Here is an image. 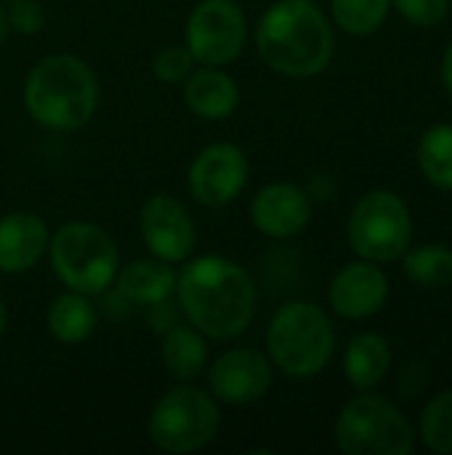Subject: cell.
Listing matches in <instances>:
<instances>
[{
	"label": "cell",
	"mask_w": 452,
	"mask_h": 455,
	"mask_svg": "<svg viewBox=\"0 0 452 455\" xmlns=\"http://www.w3.org/2000/svg\"><path fill=\"white\" fill-rule=\"evenodd\" d=\"M328 299L336 315L346 320H365L384 309L389 299V280L378 264L360 259L333 277Z\"/></svg>",
	"instance_id": "13"
},
{
	"label": "cell",
	"mask_w": 452,
	"mask_h": 455,
	"mask_svg": "<svg viewBox=\"0 0 452 455\" xmlns=\"http://www.w3.org/2000/svg\"><path fill=\"white\" fill-rule=\"evenodd\" d=\"M413 240V216L405 200L389 189H376L360 197L349 216L352 251L373 264L402 259Z\"/></svg>",
	"instance_id": "8"
},
{
	"label": "cell",
	"mask_w": 452,
	"mask_h": 455,
	"mask_svg": "<svg viewBox=\"0 0 452 455\" xmlns=\"http://www.w3.org/2000/svg\"><path fill=\"white\" fill-rule=\"evenodd\" d=\"M8 27L19 35H35L45 24V11L40 0H8Z\"/></svg>",
	"instance_id": "26"
},
{
	"label": "cell",
	"mask_w": 452,
	"mask_h": 455,
	"mask_svg": "<svg viewBox=\"0 0 452 455\" xmlns=\"http://www.w3.org/2000/svg\"><path fill=\"white\" fill-rule=\"evenodd\" d=\"M418 168L437 189L452 192V125L437 123L418 141Z\"/></svg>",
	"instance_id": "22"
},
{
	"label": "cell",
	"mask_w": 452,
	"mask_h": 455,
	"mask_svg": "<svg viewBox=\"0 0 452 455\" xmlns=\"http://www.w3.org/2000/svg\"><path fill=\"white\" fill-rule=\"evenodd\" d=\"M8 32H11V27H8V16H5V8L0 5V45L5 43Z\"/></svg>",
	"instance_id": "29"
},
{
	"label": "cell",
	"mask_w": 452,
	"mask_h": 455,
	"mask_svg": "<svg viewBox=\"0 0 452 455\" xmlns=\"http://www.w3.org/2000/svg\"><path fill=\"white\" fill-rule=\"evenodd\" d=\"M194 69V59L186 45H165L152 61V72L160 83H184Z\"/></svg>",
	"instance_id": "25"
},
{
	"label": "cell",
	"mask_w": 452,
	"mask_h": 455,
	"mask_svg": "<svg viewBox=\"0 0 452 455\" xmlns=\"http://www.w3.org/2000/svg\"><path fill=\"white\" fill-rule=\"evenodd\" d=\"M141 237L155 259L168 264H184L197 245V227L186 205L168 195H152L141 208Z\"/></svg>",
	"instance_id": "11"
},
{
	"label": "cell",
	"mask_w": 452,
	"mask_h": 455,
	"mask_svg": "<svg viewBox=\"0 0 452 455\" xmlns=\"http://www.w3.org/2000/svg\"><path fill=\"white\" fill-rule=\"evenodd\" d=\"M96 323H99V315H96V307L91 304V296L77 293V291L61 293L48 307V315H45L48 333L59 344H83L96 331Z\"/></svg>",
	"instance_id": "20"
},
{
	"label": "cell",
	"mask_w": 452,
	"mask_h": 455,
	"mask_svg": "<svg viewBox=\"0 0 452 455\" xmlns=\"http://www.w3.org/2000/svg\"><path fill=\"white\" fill-rule=\"evenodd\" d=\"M272 365L290 379H312L325 371L336 349V331L328 312L312 301L280 307L266 328Z\"/></svg>",
	"instance_id": "4"
},
{
	"label": "cell",
	"mask_w": 452,
	"mask_h": 455,
	"mask_svg": "<svg viewBox=\"0 0 452 455\" xmlns=\"http://www.w3.org/2000/svg\"><path fill=\"white\" fill-rule=\"evenodd\" d=\"M256 48L272 72L304 80L325 72L336 51V35L312 0H277L258 19Z\"/></svg>",
	"instance_id": "2"
},
{
	"label": "cell",
	"mask_w": 452,
	"mask_h": 455,
	"mask_svg": "<svg viewBox=\"0 0 452 455\" xmlns=\"http://www.w3.org/2000/svg\"><path fill=\"white\" fill-rule=\"evenodd\" d=\"M248 37V21L234 0H202L186 19V48L202 67L234 61Z\"/></svg>",
	"instance_id": "9"
},
{
	"label": "cell",
	"mask_w": 452,
	"mask_h": 455,
	"mask_svg": "<svg viewBox=\"0 0 452 455\" xmlns=\"http://www.w3.org/2000/svg\"><path fill=\"white\" fill-rule=\"evenodd\" d=\"M221 427V411L210 392L176 387L165 392L149 413L147 435L163 453L184 455L202 451Z\"/></svg>",
	"instance_id": "6"
},
{
	"label": "cell",
	"mask_w": 452,
	"mask_h": 455,
	"mask_svg": "<svg viewBox=\"0 0 452 455\" xmlns=\"http://www.w3.org/2000/svg\"><path fill=\"white\" fill-rule=\"evenodd\" d=\"M392 3L408 21L418 27H437L450 8V0H392Z\"/></svg>",
	"instance_id": "27"
},
{
	"label": "cell",
	"mask_w": 452,
	"mask_h": 455,
	"mask_svg": "<svg viewBox=\"0 0 452 455\" xmlns=\"http://www.w3.org/2000/svg\"><path fill=\"white\" fill-rule=\"evenodd\" d=\"M336 445L346 455H410L416 435L394 403L378 395H360L336 421Z\"/></svg>",
	"instance_id": "7"
},
{
	"label": "cell",
	"mask_w": 452,
	"mask_h": 455,
	"mask_svg": "<svg viewBox=\"0 0 452 455\" xmlns=\"http://www.w3.org/2000/svg\"><path fill=\"white\" fill-rule=\"evenodd\" d=\"M312 219V197L306 189L277 181L266 184L250 203V221L266 237H293Z\"/></svg>",
	"instance_id": "14"
},
{
	"label": "cell",
	"mask_w": 452,
	"mask_h": 455,
	"mask_svg": "<svg viewBox=\"0 0 452 455\" xmlns=\"http://www.w3.org/2000/svg\"><path fill=\"white\" fill-rule=\"evenodd\" d=\"M48 256L67 291L85 296H101L115 285L120 269V253L112 235L91 221H69L59 227L48 243Z\"/></svg>",
	"instance_id": "5"
},
{
	"label": "cell",
	"mask_w": 452,
	"mask_h": 455,
	"mask_svg": "<svg viewBox=\"0 0 452 455\" xmlns=\"http://www.w3.org/2000/svg\"><path fill=\"white\" fill-rule=\"evenodd\" d=\"M176 280L178 275L173 267L163 259H139L123 269H117V293L139 307H163L176 296Z\"/></svg>",
	"instance_id": "17"
},
{
	"label": "cell",
	"mask_w": 452,
	"mask_h": 455,
	"mask_svg": "<svg viewBox=\"0 0 452 455\" xmlns=\"http://www.w3.org/2000/svg\"><path fill=\"white\" fill-rule=\"evenodd\" d=\"M96 104L99 80L80 56H45L24 80V107L29 117L48 131L83 128L93 117Z\"/></svg>",
	"instance_id": "3"
},
{
	"label": "cell",
	"mask_w": 452,
	"mask_h": 455,
	"mask_svg": "<svg viewBox=\"0 0 452 455\" xmlns=\"http://www.w3.org/2000/svg\"><path fill=\"white\" fill-rule=\"evenodd\" d=\"M208 387L218 403L250 405L272 387V360L256 349H229L208 368Z\"/></svg>",
	"instance_id": "12"
},
{
	"label": "cell",
	"mask_w": 452,
	"mask_h": 455,
	"mask_svg": "<svg viewBox=\"0 0 452 455\" xmlns=\"http://www.w3.org/2000/svg\"><path fill=\"white\" fill-rule=\"evenodd\" d=\"M333 19L336 24L357 37H368L389 16L392 0H333Z\"/></svg>",
	"instance_id": "23"
},
{
	"label": "cell",
	"mask_w": 452,
	"mask_h": 455,
	"mask_svg": "<svg viewBox=\"0 0 452 455\" xmlns=\"http://www.w3.org/2000/svg\"><path fill=\"white\" fill-rule=\"evenodd\" d=\"M176 296L189 325L216 341L242 336L256 315L250 275L224 256L186 259L176 280Z\"/></svg>",
	"instance_id": "1"
},
{
	"label": "cell",
	"mask_w": 452,
	"mask_h": 455,
	"mask_svg": "<svg viewBox=\"0 0 452 455\" xmlns=\"http://www.w3.org/2000/svg\"><path fill=\"white\" fill-rule=\"evenodd\" d=\"M421 440L434 453H452V389L437 395L424 408Z\"/></svg>",
	"instance_id": "24"
},
{
	"label": "cell",
	"mask_w": 452,
	"mask_h": 455,
	"mask_svg": "<svg viewBox=\"0 0 452 455\" xmlns=\"http://www.w3.org/2000/svg\"><path fill=\"white\" fill-rule=\"evenodd\" d=\"M450 3H452V0H450Z\"/></svg>",
	"instance_id": "31"
},
{
	"label": "cell",
	"mask_w": 452,
	"mask_h": 455,
	"mask_svg": "<svg viewBox=\"0 0 452 455\" xmlns=\"http://www.w3.org/2000/svg\"><path fill=\"white\" fill-rule=\"evenodd\" d=\"M48 227L37 213L13 211L0 216V272L21 275L35 269L48 253Z\"/></svg>",
	"instance_id": "15"
},
{
	"label": "cell",
	"mask_w": 452,
	"mask_h": 455,
	"mask_svg": "<svg viewBox=\"0 0 452 455\" xmlns=\"http://www.w3.org/2000/svg\"><path fill=\"white\" fill-rule=\"evenodd\" d=\"M160 357L170 376L192 381L208 368L205 336L192 325H170L168 331H163Z\"/></svg>",
	"instance_id": "19"
},
{
	"label": "cell",
	"mask_w": 452,
	"mask_h": 455,
	"mask_svg": "<svg viewBox=\"0 0 452 455\" xmlns=\"http://www.w3.org/2000/svg\"><path fill=\"white\" fill-rule=\"evenodd\" d=\"M184 101L202 120H226L240 104V88L218 67H200L184 80Z\"/></svg>",
	"instance_id": "16"
},
{
	"label": "cell",
	"mask_w": 452,
	"mask_h": 455,
	"mask_svg": "<svg viewBox=\"0 0 452 455\" xmlns=\"http://www.w3.org/2000/svg\"><path fill=\"white\" fill-rule=\"evenodd\" d=\"M405 277L421 288H448L452 285V248L429 243L418 248H408L402 253Z\"/></svg>",
	"instance_id": "21"
},
{
	"label": "cell",
	"mask_w": 452,
	"mask_h": 455,
	"mask_svg": "<svg viewBox=\"0 0 452 455\" xmlns=\"http://www.w3.org/2000/svg\"><path fill=\"white\" fill-rule=\"evenodd\" d=\"M442 80H445L448 91L452 93V43L448 45V51H445V59H442Z\"/></svg>",
	"instance_id": "28"
},
{
	"label": "cell",
	"mask_w": 452,
	"mask_h": 455,
	"mask_svg": "<svg viewBox=\"0 0 452 455\" xmlns=\"http://www.w3.org/2000/svg\"><path fill=\"white\" fill-rule=\"evenodd\" d=\"M248 157L237 144L229 141H216L205 147L189 165V195L208 205V208H221L237 200V195L248 184Z\"/></svg>",
	"instance_id": "10"
},
{
	"label": "cell",
	"mask_w": 452,
	"mask_h": 455,
	"mask_svg": "<svg viewBox=\"0 0 452 455\" xmlns=\"http://www.w3.org/2000/svg\"><path fill=\"white\" fill-rule=\"evenodd\" d=\"M392 368V347L378 333H360L349 341L344 355V373L346 381L360 389H376Z\"/></svg>",
	"instance_id": "18"
},
{
	"label": "cell",
	"mask_w": 452,
	"mask_h": 455,
	"mask_svg": "<svg viewBox=\"0 0 452 455\" xmlns=\"http://www.w3.org/2000/svg\"><path fill=\"white\" fill-rule=\"evenodd\" d=\"M5 331V307H3V301H0V333Z\"/></svg>",
	"instance_id": "30"
}]
</instances>
